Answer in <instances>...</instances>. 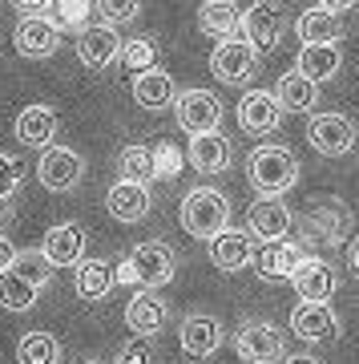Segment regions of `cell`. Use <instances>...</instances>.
I'll return each instance as SVG.
<instances>
[{"label":"cell","instance_id":"9a60e30c","mask_svg":"<svg viewBox=\"0 0 359 364\" xmlns=\"http://www.w3.org/2000/svg\"><path fill=\"white\" fill-rule=\"evenodd\" d=\"M291 227H295V215H291V207H287L282 198H263L258 195L255 203H250V235H255V239L279 243V239H287Z\"/></svg>","mask_w":359,"mask_h":364},{"label":"cell","instance_id":"f1b7e54d","mask_svg":"<svg viewBox=\"0 0 359 364\" xmlns=\"http://www.w3.org/2000/svg\"><path fill=\"white\" fill-rule=\"evenodd\" d=\"M339 65H343V53H339V45H303L299 49V73L307 81H331L335 73H339Z\"/></svg>","mask_w":359,"mask_h":364},{"label":"cell","instance_id":"8992f818","mask_svg":"<svg viewBox=\"0 0 359 364\" xmlns=\"http://www.w3.org/2000/svg\"><path fill=\"white\" fill-rule=\"evenodd\" d=\"M126 263L133 272V284L150 287V291H158V287H166L174 279V251L166 243H141L126 255Z\"/></svg>","mask_w":359,"mask_h":364},{"label":"cell","instance_id":"5bb4252c","mask_svg":"<svg viewBox=\"0 0 359 364\" xmlns=\"http://www.w3.org/2000/svg\"><path fill=\"white\" fill-rule=\"evenodd\" d=\"M40 255H45L49 267H77L85 259V227H77V223L49 227L45 243H40Z\"/></svg>","mask_w":359,"mask_h":364},{"label":"cell","instance_id":"cb8c5ba5","mask_svg":"<svg viewBox=\"0 0 359 364\" xmlns=\"http://www.w3.org/2000/svg\"><path fill=\"white\" fill-rule=\"evenodd\" d=\"M295 33H299L303 45H339V41H343V21L315 4V9H307V13L295 21Z\"/></svg>","mask_w":359,"mask_h":364},{"label":"cell","instance_id":"3957f363","mask_svg":"<svg viewBox=\"0 0 359 364\" xmlns=\"http://www.w3.org/2000/svg\"><path fill=\"white\" fill-rule=\"evenodd\" d=\"M347 227H351V210H347L339 198H315L311 210H307V219H303V243L339 247Z\"/></svg>","mask_w":359,"mask_h":364},{"label":"cell","instance_id":"74e56055","mask_svg":"<svg viewBox=\"0 0 359 364\" xmlns=\"http://www.w3.org/2000/svg\"><path fill=\"white\" fill-rule=\"evenodd\" d=\"M150 154H154V178H178L182 170V154L174 142H158L150 146Z\"/></svg>","mask_w":359,"mask_h":364},{"label":"cell","instance_id":"836d02e7","mask_svg":"<svg viewBox=\"0 0 359 364\" xmlns=\"http://www.w3.org/2000/svg\"><path fill=\"white\" fill-rule=\"evenodd\" d=\"M117 170H121L126 182L150 186V182H154V154H150V146H126L121 158H117Z\"/></svg>","mask_w":359,"mask_h":364},{"label":"cell","instance_id":"ab89813d","mask_svg":"<svg viewBox=\"0 0 359 364\" xmlns=\"http://www.w3.org/2000/svg\"><path fill=\"white\" fill-rule=\"evenodd\" d=\"M154 360V348H150V340H133V344H126L121 348V356H117V364H150Z\"/></svg>","mask_w":359,"mask_h":364},{"label":"cell","instance_id":"d4e9b609","mask_svg":"<svg viewBox=\"0 0 359 364\" xmlns=\"http://www.w3.org/2000/svg\"><path fill=\"white\" fill-rule=\"evenodd\" d=\"M190 162H194V170H202V174H222V170L231 166V138H222L219 130L194 134L190 138Z\"/></svg>","mask_w":359,"mask_h":364},{"label":"cell","instance_id":"7dc6e473","mask_svg":"<svg viewBox=\"0 0 359 364\" xmlns=\"http://www.w3.org/2000/svg\"><path fill=\"white\" fill-rule=\"evenodd\" d=\"M93 364H101V360H93Z\"/></svg>","mask_w":359,"mask_h":364},{"label":"cell","instance_id":"603a6c76","mask_svg":"<svg viewBox=\"0 0 359 364\" xmlns=\"http://www.w3.org/2000/svg\"><path fill=\"white\" fill-rule=\"evenodd\" d=\"M198 28H202L206 37L231 41L243 28V13H238L234 0H206L202 9H198Z\"/></svg>","mask_w":359,"mask_h":364},{"label":"cell","instance_id":"ffe728a7","mask_svg":"<svg viewBox=\"0 0 359 364\" xmlns=\"http://www.w3.org/2000/svg\"><path fill=\"white\" fill-rule=\"evenodd\" d=\"M105 207L114 215L117 223H141L154 207V198H150V186H141V182H114L109 186V195H105Z\"/></svg>","mask_w":359,"mask_h":364},{"label":"cell","instance_id":"6da1fadb","mask_svg":"<svg viewBox=\"0 0 359 364\" xmlns=\"http://www.w3.org/2000/svg\"><path fill=\"white\" fill-rule=\"evenodd\" d=\"M246 174L263 198H282L299 182V158L287 146H258L246 162Z\"/></svg>","mask_w":359,"mask_h":364},{"label":"cell","instance_id":"4fadbf2b","mask_svg":"<svg viewBox=\"0 0 359 364\" xmlns=\"http://www.w3.org/2000/svg\"><path fill=\"white\" fill-rule=\"evenodd\" d=\"M117 53H121V37H117V28L109 25H85L77 33V61L85 69H105L117 61Z\"/></svg>","mask_w":359,"mask_h":364},{"label":"cell","instance_id":"7bdbcfd3","mask_svg":"<svg viewBox=\"0 0 359 364\" xmlns=\"http://www.w3.org/2000/svg\"><path fill=\"white\" fill-rule=\"evenodd\" d=\"M351 4H355V0H319V9H327V13H347V9H351Z\"/></svg>","mask_w":359,"mask_h":364},{"label":"cell","instance_id":"7c38bea8","mask_svg":"<svg viewBox=\"0 0 359 364\" xmlns=\"http://www.w3.org/2000/svg\"><path fill=\"white\" fill-rule=\"evenodd\" d=\"M291 332L307 344H327L339 336V316L331 312V304H307L299 299V308L291 312Z\"/></svg>","mask_w":359,"mask_h":364},{"label":"cell","instance_id":"484cf974","mask_svg":"<svg viewBox=\"0 0 359 364\" xmlns=\"http://www.w3.org/2000/svg\"><path fill=\"white\" fill-rule=\"evenodd\" d=\"M133 102L141 109H170L174 105V77H170L166 69L133 73Z\"/></svg>","mask_w":359,"mask_h":364},{"label":"cell","instance_id":"ee69618b","mask_svg":"<svg viewBox=\"0 0 359 364\" xmlns=\"http://www.w3.org/2000/svg\"><path fill=\"white\" fill-rule=\"evenodd\" d=\"M347 263H351V272L359 275V239L351 243V251H347Z\"/></svg>","mask_w":359,"mask_h":364},{"label":"cell","instance_id":"bcb514c9","mask_svg":"<svg viewBox=\"0 0 359 364\" xmlns=\"http://www.w3.org/2000/svg\"><path fill=\"white\" fill-rule=\"evenodd\" d=\"M0 219H9V203H0Z\"/></svg>","mask_w":359,"mask_h":364},{"label":"cell","instance_id":"d6986e66","mask_svg":"<svg viewBox=\"0 0 359 364\" xmlns=\"http://www.w3.org/2000/svg\"><path fill=\"white\" fill-rule=\"evenodd\" d=\"M279 122H282V109H279V102H275L270 90H250L243 102H238V126H243L246 134H255V138L279 130Z\"/></svg>","mask_w":359,"mask_h":364},{"label":"cell","instance_id":"2e32d148","mask_svg":"<svg viewBox=\"0 0 359 364\" xmlns=\"http://www.w3.org/2000/svg\"><path fill=\"white\" fill-rule=\"evenodd\" d=\"M178 344L186 356H194V360H210L214 352L222 348V324L214 320V316H186L182 320V332H178Z\"/></svg>","mask_w":359,"mask_h":364},{"label":"cell","instance_id":"ac0fdd59","mask_svg":"<svg viewBox=\"0 0 359 364\" xmlns=\"http://www.w3.org/2000/svg\"><path fill=\"white\" fill-rule=\"evenodd\" d=\"M291 284H295L299 299H307V304H331V296H335V267L327 259H311V255H303V263H299L295 275H291Z\"/></svg>","mask_w":359,"mask_h":364},{"label":"cell","instance_id":"1f68e13d","mask_svg":"<svg viewBox=\"0 0 359 364\" xmlns=\"http://www.w3.org/2000/svg\"><path fill=\"white\" fill-rule=\"evenodd\" d=\"M16 360L21 364H57L61 360V344L49 332H25L16 344Z\"/></svg>","mask_w":359,"mask_h":364},{"label":"cell","instance_id":"ba28073f","mask_svg":"<svg viewBox=\"0 0 359 364\" xmlns=\"http://www.w3.org/2000/svg\"><path fill=\"white\" fill-rule=\"evenodd\" d=\"M210 69H214V77L226 81V85H243V81L255 77L258 53L250 49L243 37L219 41V49H214V57H210Z\"/></svg>","mask_w":359,"mask_h":364},{"label":"cell","instance_id":"f546056e","mask_svg":"<svg viewBox=\"0 0 359 364\" xmlns=\"http://www.w3.org/2000/svg\"><path fill=\"white\" fill-rule=\"evenodd\" d=\"M73 287H77L81 299H105L114 291V267L105 259H81L77 275H73Z\"/></svg>","mask_w":359,"mask_h":364},{"label":"cell","instance_id":"30bf717a","mask_svg":"<svg viewBox=\"0 0 359 364\" xmlns=\"http://www.w3.org/2000/svg\"><path fill=\"white\" fill-rule=\"evenodd\" d=\"M307 138L319 154L339 158V154H351V146H355V126H351V117H343V114H315L307 122Z\"/></svg>","mask_w":359,"mask_h":364},{"label":"cell","instance_id":"e575fe53","mask_svg":"<svg viewBox=\"0 0 359 364\" xmlns=\"http://www.w3.org/2000/svg\"><path fill=\"white\" fill-rule=\"evenodd\" d=\"M154 41L150 37H133V41H121V53H117V61H126L133 73H145V69H154Z\"/></svg>","mask_w":359,"mask_h":364},{"label":"cell","instance_id":"83f0119b","mask_svg":"<svg viewBox=\"0 0 359 364\" xmlns=\"http://www.w3.org/2000/svg\"><path fill=\"white\" fill-rule=\"evenodd\" d=\"M258 275L267 279V284H279V279H291L295 275V267L303 263V251L295 247V243H267V247L258 251Z\"/></svg>","mask_w":359,"mask_h":364},{"label":"cell","instance_id":"9c48e42d","mask_svg":"<svg viewBox=\"0 0 359 364\" xmlns=\"http://www.w3.org/2000/svg\"><path fill=\"white\" fill-rule=\"evenodd\" d=\"M243 41L250 45L255 53L263 49H279L282 41V9L275 0H258L243 13Z\"/></svg>","mask_w":359,"mask_h":364},{"label":"cell","instance_id":"52a82bcc","mask_svg":"<svg viewBox=\"0 0 359 364\" xmlns=\"http://www.w3.org/2000/svg\"><path fill=\"white\" fill-rule=\"evenodd\" d=\"M174 109H178V126L186 134H214L222 122V102L210 90H186L174 97Z\"/></svg>","mask_w":359,"mask_h":364},{"label":"cell","instance_id":"f35d334b","mask_svg":"<svg viewBox=\"0 0 359 364\" xmlns=\"http://www.w3.org/2000/svg\"><path fill=\"white\" fill-rule=\"evenodd\" d=\"M16 191H21V162L0 154V203H13Z\"/></svg>","mask_w":359,"mask_h":364},{"label":"cell","instance_id":"d6a6232c","mask_svg":"<svg viewBox=\"0 0 359 364\" xmlns=\"http://www.w3.org/2000/svg\"><path fill=\"white\" fill-rule=\"evenodd\" d=\"M37 296H40V287H33L16 272H0V308H9V312H28V308L37 304Z\"/></svg>","mask_w":359,"mask_h":364},{"label":"cell","instance_id":"60d3db41","mask_svg":"<svg viewBox=\"0 0 359 364\" xmlns=\"http://www.w3.org/2000/svg\"><path fill=\"white\" fill-rule=\"evenodd\" d=\"M13 4L21 9V13H28V16H40L45 9H49V0H13Z\"/></svg>","mask_w":359,"mask_h":364},{"label":"cell","instance_id":"277c9868","mask_svg":"<svg viewBox=\"0 0 359 364\" xmlns=\"http://www.w3.org/2000/svg\"><path fill=\"white\" fill-rule=\"evenodd\" d=\"M37 178L45 191L65 195V191H73L85 178V158L77 150H69V146H45V154L37 162Z\"/></svg>","mask_w":359,"mask_h":364},{"label":"cell","instance_id":"5b68a950","mask_svg":"<svg viewBox=\"0 0 359 364\" xmlns=\"http://www.w3.org/2000/svg\"><path fill=\"white\" fill-rule=\"evenodd\" d=\"M234 352H238V360H246V364H275V360H282L287 340H282V332L275 324H267V320H250V324L238 328Z\"/></svg>","mask_w":359,"mask_h":364},{"label":"cell","instance_id":"7402d4cb","mask_svg":"<svg viewBox=\"0 0 359 364\" xmlns=\"http://www.w3.org/2000/svg\"><path fill=\"white\" fill-rule=\"evenodd\" d=\"M16 138L25 146H53L57 138V114H53V105H25L21 114H16Z\"/></svg>","mask_w":359,"mask_h":364},{"label":"cell","instance_id":"4dcf8cb0","mask_svg":"<svg viewBox=\"0 0 359 364\" xmlns=\"http://www.w3.org/2000/svg\"><path fill=\"white\" fill-rule=\"evenodd\" d=\"M89 13H93L89 0H49L45 21H49L57 33H81V28L89 25Z\"/></svg>","mask_w":359,"mask_h":364},{"label":"cell","instance_id":"f6af8a7d","mask_svg":"<svg viewBox=\"0 0 359 364\" xmlns=\"http://www.w3.org/2000/svg\"><path fill=\"white\" fill-rule=\"evenodd\" d=\"M282 364H323V360H315V356H307V352H303V356H287Z\"/></svg>","mask_w":359,"mask_h":364},{"label":"cell","instance_id":"b9f144b4","mask_svg":"<svg viewBox=\"0 0 359 364\" xmlns=\"http://www.w3.org/2000/svg\"><path fill=\"white\" fill-rule=\"evenodd\" d=\"M13 243H9V239H4V235H0V272H9V267H13Z\"/></svg>","mask_w":359,"mask_h":364},{"label":"cell","instance_id":"8d00e7d4","mask_svg":"<svg viewBox=\"0 0 359 364\" xmlns=\"http://www.w3.org/2000/svg\"><path fill=\"white\" fill-rule=\"evenodd\" d=\"M138 13H141V0H97V16H101V25H109V28L138 21Z\"/></svg>","mask_w":359,"mask_h":364},{"label":"cell","instance_id":"7a4b0ae2","mask_svg":"<svg viewBox=\"0 0 359 364\" xmlns=\"http://www.w3.org/2000/svg\"><path fill=\"white\" fill-rule=\"evenodd\" d=\"M182 227L194 239H214L219 231L231 227V203L222 191H210V186H194L190 195L182 198Z\"/></svg>","mask_w":359,"mask_h":364},{"label":"cell","instance_id":"d590c367","mask_svg":"<svg viewBox=\"0 0 359 364\" xmlns=\"http://www.w3.org/2000/svg\"><path fill=\"white\" fill-rule=\"evenodd\" d=\"M9 272H16L21 279H28L33 287H45L53 279L49 275V263H45V255L40 251H25V255H13V267Z\"/></svg>","mask_w":359,"mask_h":364},{"label":"cell","instance_id":"8fae6325","mask_svg":"<svg viewBox=\"0 0 359 364\" xmlns=\"http://www.w3.org/2000/svg\"><path fill=\"white\" fill-rule=\"evenodd\" d=\"M166 316H170V304L158 296V291H150V287H138L133 299L126 304V324H129V332L141 336V340L158 336V332L166 328Z\"/></svg>","mask_w":359,"mask_h":364},{"label":"cell","instance_id":"e0dca14e","mask_svg":"<svg viewBox=\"0 0 359 364\" xmlns=\"http://www.w3.org/2000/svg\"><path fill=\"white\" fill-rule=\"evenodd\" d=\"M13 45H16L21 57H28V61H45V57H53V53L61 49V33H57L45 16H25L13 33Z\"/></svg>","mask_w":359,"mask_h":364},{"label":"cell","instance_id":"44dd1931","mask_svg":"<svg viewBox=\"0 0 359 364\" xmlns=\"http://www.w3.org/2000/svg\"><path fill=\"white\" fill-rule=\"evenodd\" d=\"M255 259V247H250V235L246 231H219L210 239V263L219 272H243L246 263Z\"/></svg>","mask_w":359,"mask_h":364},{"label":"cell","instance_id":"4316f807","mask_svg":"<svg viewBox=\"0 0 359 364\" xmlns=\"http://www.w3.org/2000/svg\"><path fill=\"white\" fill-rule=\"evenodd\" d=\"M275 102H279V109L307 114V109H315V102H319V85L307 81L299 69H291V73H282L279 85H275Z\"/></svg>","mask_w":359,"mask_h":364}]
</instances>
